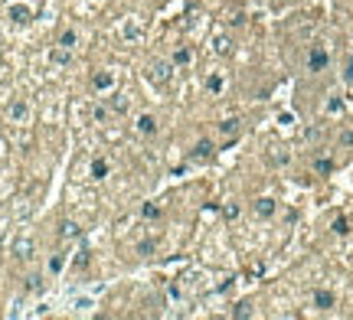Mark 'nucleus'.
Returning <instances> with one entry per match:
<instances>
[{"label":"nucleus","instance_id":"f257e3e1","mask_svg":"<svg viewBox=\"0 0 353 320\" xmlns=\"http://www.w3.org/2000/svg\"><path fill=\"white\" fill-rule=\"evenodd\" d=\"M173 69H177L173 63H164V59H150V63H147V78L154 82V85H167V82H170V75H173Z\"/></svg>","mask_w":353,"mask_h":320},{"label":"nucleus","instance_id":"f03ea898","mask_svg":"<svg viewBox=\"0 0 353 320\" xmlns=\"http://www.w3.org/2000/svg\"><path fill=\"white\" fill-rule=\"evenodd\" d=\"M33 252H36V245H33V239H30V235H20V239L13 242V255L20 258V261H30V258H33Z\"/></svg>","mask_w":353,"mask_h":320},{"label":"nucleus","instance_id":"7ed1b4c3","mask_svg":"<svg viewBox=\"0 0 353 320\" xmlns=\"http://www.w3.org/2000/svg\"><path fill=\"white\" fill-rule=\"evenodd\" d=\"M7 13H10V20H13V23H20V26L33 20V10L26 7V3H10V10H7Z\"/></svg>","mask_w":353,"mask_h":320},{"label":"nucleus","instance_id":"20e7f679","mask_svg":"<svg viewBox=\"0 0 353 320\" xmlns=\"http://www.w3.org/2000/svg\"><path fill=\"white\" fill-rule=\"evenodd\" d=\"M307 69H311V72H324V69H327V53H324L321 46L311 49V56H307Z\"/></svg>","mask_w":353,"mask_h":320},{"label":"nucleus","instance_id":"39448f33","mask_svg":"<svg viewBox=\"0 0 353 320\" xmlns=\"http://www.w3.org/2000/svg\"><path fill=\"white\" fill-rule=\"evenodd\" d=\"M138 134L154 137V134H157V118L154 115H141V118H138Z\"/></svg>","mask_w":353,"mask_h":320},{"label":"nucleus","instance_id":"423d86ee","mask_svg":"<svg viewBox=\"0 0 353 320\" xmlns=\"http://www.w3.org/2000/svg\"><path fill=\"white\" fill-rule=\"evenodd\" d=\"M255 216H259V219L275 216V199H272V196H262V199H255Z\"/></svg>","mask_w":353,"mask_h":320},{"label":"nucleus","instance_id":"0eeeda50","mask_svg":"<svg viewBox=\"0 0 353 320\" xmlns=\"http://www.w3.org/2000/svg\"><path fill=\"white\" fill-rule=\"evenodd\" d=\"M111 85H115V75H111V72H95L92 75V88H98V92H108Z\"/></svg>","mask_w":353,"mask_h":320},{"label":"nucleus","instance_id":"6e6552de","mask_svg":"<svg viewBox=\"0 0 353 320\" xmlns=\"http://www.w3.org/2000/svg\"><path fill=\"white\" fill-rule=\"evenodd\" d=\"M82 235V229H78V222H72V219H66L63 226H59V239L63 242H69V239H78Z\"/></svg>","mask_w":353,"mask_h":320},{"label":"nucleus","instance_id":"1a4fd4ad","mask_svg":"<svg viewBox=\"0 0 353 320\" xmlns=\"http://www.w3.org/2000/svg\"><path fill=\"white\" fill-rule=\"evenodd\" d=\"M314 307L317 311H330L334 307V294L330 291H314Z\"/></svg>","mask_w":353,"mask_h":320},{"label":"nucleus","instance_id":"9d476101","mask_svg":"<svg viewBox=\"0 0 353 320\" xmlns=\"http://www.w3.org/2000/svg\"><path fill=\"white\" fill-rule=\"evenodd\" d=\"M7 115H10V121H26L30 108H26V102H13V105L7 108Z\"/></svg>","mask_w":353,"mask_h":320},{"label":"nucleus","instance_id":"9b49d317","mask_svg":"<svg viewBox=\"0 0 353 320\" xmlns=\"http://www.w3.org/2000/svg\"><path fill=\"white\" fill-rule=\"evenodd\" d=\"M212 49H216V56H229V53H232V39H229V36H216V39H212Z\"/></svg>","mask_w":353,"mask_h":320},{"label":"nucleus","instance_id":"f8f14e48","mask_svg":"<svg viewBox=\"0 0 353 320\" xmlns=\"http://www.w3.org/2000/svg\"><path fill=\"white\" fill-rule=\"evenodd\" d=\"M53 63H56V65H66V63H72V49H66V46H56V49H53Z\"/></svg>","mask_w":353,"mask_h":320},{"label":"nucleus","instance_id":"ddd939ff","mask_svg":"<svg viewBox=\"0 0 353 320\" xmlns=\"http://www.w3.org/2000/svg\"><path fill=\"white\" fill-rule=\"evenodd\" d=\"M128 108H131V102H128V95H115V98H111V111H115V115H125Z\"/></svg>","mask_w":353,"mask_h":320},{"label":"nucleus","instance_id":"4468645a","mask_svg":"<svg viewBox=\"0 0 353 320\" xmlns=\"http://www.w3.org/2000/svg\"><path fill=\"white\" fill-rule=\"evenodd\" d=\"M219 131L226 134V137H235V131H239V118H226V121H219Z\"/></svg>","mask_w":353,"mask_h":320},{"label":"nucleus","instance_id":"2eb2a0df","mask_svg":"<svg viewBox=\"0 0 353 320\" xmlns=\"http://www.w3.org/2000/svg\"><path fill=\"white\" fill-rule=\"evenodd\" d=\"M170 63L173 65H190V63H193V53H190V49H177Z\"/></svg>","mask_w":353,"mask_h":320},{"label":"nucleus","instance_id":"dca6fc26","mask_svg":"<svg viewBox=\"0 0 353 320\" xmlns=\"http://www.w3.org/2000/svg\"><path fill=\"white\" fill-rule=\"evenodd\" d=\"M92 177H95V180H105V177H108V160H102V157H98V160L92 164Z\"/></svg>","mask_w":353,"mask_h":320},{"label":"nucleus","instance_id":"f3484780","mask_svg":"<svg viewBox=\"0 0 353 320\" xmlns=\"http://www.w3.org/2000/svg\"><path fill=\"white\" fill-rule=\"evenodd\" d=\"M210 154H212V144H210V141H200V144L193 147V157H196V160H206Z\"/></svg>","mask_w":353,"mask_h":320},{"label":"nucleus","instance_id":"a211bd4d","mask_svg":"<svg viewBox=\"0 0 353 320\" xmlns=\"http://www.w3.org/2000/svg\"><path fill=\"white\" fill-rule=\"evenodd\" d=\"M26 291H30V294H36V291H43V278H39V274H30V278H26V284H23Z\"/></svg>","mask_w":353,"mask_h":320},{"label":"nucleus","instance_id":"6ab92c4d","mask_svg":"<svg viewBox=\"0 0 353 320\" xmlns=\"http://www.w3.org/2000/svg\"><path fill=\"white\" fill-rule=\"evenodd\" d=\"M78 43V36H75V30H66L63 36H59V46H66V49H72Z\"/></svg>","mask_w":353,"mask_h":320},{"label":"nucleus","instance_id":"aec40b11","mask_svg":"<svg viewBox=\"0 0 353 320\" xmlns=\"http://www.w3.org/2000/svg\"><path fill=\"white\" fill-rule=\"evenodd\" d=\"M63 265H66V255H53V258H49V271H63Z\"/></svg>","mask_w":353,"mask_h":320},{"label":"nucleus","instance_id":"412c9836","mask_svg":"<svg viewBox=\"0 0 353 320\" xmlns=\"http://www.w3.org/2000/svg\"><path fill=\"white\" fill-rule=\"evenodd\" d=\"M334 232H337V235H347V232H350V222H347L344 216H340V219H334Z\"/></svg>","mask_w":353,"mask_h":320},{"label":"nucleus","instance_id":"4be33fe9","mask_svg":"<svg viewBox=\"0 0 353 320\" xmlns=\"http://www.w3.org/2000/svg\"><path fill=\"white\" fill-rule=\"evenodd\" d=\"M232 317H252V304H245V301H242V304L232 311Z\"/></svg>","mask_w":353,"mask_h":320},{"label":"nucleus","instance_id":"5701e85b","mask_svg":"<svg viewBox=\"0 0 353 320\" xmlns=\"http://www.w3.org/2000/svg\"><path fill=\"white\" fill-rule=\"evenodd\" d=\"M92 115H95V121H105V118H108V108H105V105H95Z\"/></svg>","mask_w":353,"mask_h":320},{"label":"nucleus","instance_id":"b1692460","mask_svg":"<svg viewBox=\"0 0 353 320\" xmlns=\"http://www.w3.org/2000/svg\"><path fill=\"white\" fill-rule=\"evenodd\" d=\"M314 167H317V173H330V167H334V164H330L327 157H321V160H317Z\"/></svg>","mask_w":353,"mask_h":320},{"label":"nucleus","instance_id":"393cba45","mask_svg":"<svg viewBox=\"0 0 353 320\" xmlns=\"http://www.w3.org/2000/svg\"><path fill=\"white\" fill-rule=\"evenodd\" d=\"M141 212H144V216H147V219H157V216H160V206H150V203H147V206H144Z\"/></svg>","mask_w":353,"mask_h":320},{"label":"nucleus","instance_id":"a878e982","mask_svg":"<svg viewBox=\"0 0 353 320\" xmlns=\"http://www.w3.org/2000/svg\"><path fill=\"white\" fill-rule=\"evenodd\" d=\"M222 216H226V219H239V206H235V203H229L226 209H222Z\"/></svg>","mask_w":353,"mask_h":320},{"label":"nucleus","instance_id":"bb28decb","mask_svg":"<svg viewBox=\"0 0 353 320\" xmlns=\"http://www.w3.org/2000/svg\"><path fill=\"white\" fill-rule=\"evenodd\" d=\"M206 88H210V92H219V88H222V78H219V75H212L210 82H206Z\"/></svg>","mask_w":353,"mask_h":320},{"label":"nucleus","instance_id":"cd10ccee","mask_svg":"<svg viewBox=\"0 0 353 320\" xmlns=\"http://www.w3.org/2000/svg\"><path fill=\"white\" fill-rule=\"evenodd\" d=\"M340 108H344V102H340L337 95H334V98H330V102H327V111H330V115H334V111H340Z\"/></svg>","mask_w":353,"mask_h":320},{"label":"nucleus","instance_id":"c85d7f7f","mask_svg":"<svg viewBox=\"0 0 353 320\" xmlns=\"http://www.w3.org/2000/svg\"><path fill=\"white\" fill-rule=\"evenodd\" d=\"M85 265H88V249H82L78 258H75V268H85Z\"/></svg>","mask_w":353,"mask_h":320},{"label":"nucleus","instance_id":"c756f323","mask_svg":"<svg viewBox=\"0 0 353 320\" xmlns=\"http://www.w3.org/2000/svg\"><path fill=\"white\" fill-rule=\"evenodd\" d=\"M154 249H157L154 242H141V245H138V252H141V255H154Z\"/></svg>","mask_w":353,"mask_h":320},{"label":"nucleus","instance_id":"7c9ffc66","mask_svg":"<svg viewBox=\"0 0 353 320\" xmlns=\"http://www.w3.org/2000/svg\"><path fill=\"white\" fill-rule=\"evenodd\" d=\"M347 82H353V56H350V63H347V72H344Z\"/></svg>","mask_w":353,"mask_h":320}]
</instances>
